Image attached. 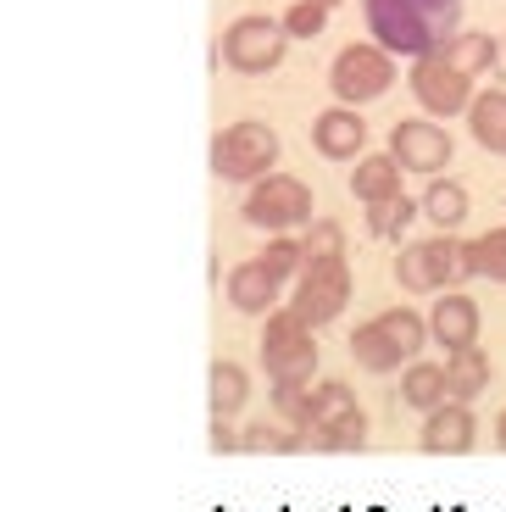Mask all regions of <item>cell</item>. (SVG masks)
<instances>
[{
	"label": "cell",
	"mask_w": 506,
	"mask_h": 512,
	"mask_svg": "<svg viewBox=\"0 0 506 512\" xmlns=\"http://www.w3.org/2000/svg\"><path fill=\"white\" fill-rule=\"evenodd\" d=\"M262 373L273 390H306L317 384V334L295 307L267 312L262 323Z\"/></svg>",
	"instance_id": "1"
},
{
	"label": "cell",
	"mask_w": 506,
	"mask_h": 512,
	"mask_svg": "<svg viewBox=\"0 0 506 512\" xmlns=\"http://www.w3.org/2000/svg\"><path fill=\"white\" fill-rule=\"evenodd\" d=\"M362 17H367V34L379 39L384 51L406 56V62L440 51L445 39H451V28L423 0H362Z\"/></svg>",
	"instance_id": "2"
},
{
	"label": "cell",
	"mask_w": 506,
	"mask_h": 512,
	"mask_svg": "<svg viewBox=\"0 0 506 512\" xmlns=\"http://www.w3.org/2000/svg\"><path fill=\"white\" fill-rule=\"evenodd\" d=\"M279 156H284V145H279V134L267 123H228V128H217L212 134V173L223 184H256V179H267L273 167H279Z\"/></svg>",
	"instance_id": "3"
},
{
	"label": "cell",
	"mask_w": 506,
	"mask_h": 512,
	"mask_svg": "<svg viewBox=\"0 0 506 512\" xmlns=\"http://www.w3.org/2000/svg\"><path fill=\"white\" fill-rule=\"evenodd\" d=\"M284 51H290V28H284L279 17H262V12L234 17V23L223 28V45H217L228 73H245V78L273 73V67L284 62Z\"/></svg>",
	"instance_id": "4"
},
{
	"label": "cell",
	"mask_w": 506,
	"mask_h": 512,
	"mask_svg": "<svg viewBox=\"0 0 506 512\" xmlns=\"http://www.w3.org/2000/svg\"><path fill=\"white\" fill-rule=\"evenodd\" d=\"M329 90L345 106H367L379 95L395 90V51H384L379 39H362V45H345L329 62Z\"/></svg>",
	"instance_id": "5"
},
{
	"label": "cell",
	"mask_w": 506,
	"mask_h": 512,
	"mask_svg": "<svg viewBox=\"0 0 506 512\" xmlns=\"http://www.w3.org/2000/svg\"><path fill=\"white\" fill-rule=\"evenodd\" d=\"M290 307L301 312L312 329H329V323L345 318L351 307V268H345V256H306L301 279L290 284Z\"/></svg>",
	"instance_id": "6"
},
{
	"label": "cell",
	"mask_w": 506,
	"mask_h": 512,
	"mask_svg": "<svg viewBox=\"0 0 506 512\" xmlns=\"http://www.w3.org/2000/svg\"><path fill=\"white\" fill-rule=\"evenodd\" d=\"M240 218L251 229H267V234H290V229H306L312 223V190L290 173H267V179L251 184V195L240 201Z\"/></svg>",
	"instance_id": "7"
},
{
	"label": "cell",
	"mask_w": 506,
	"mask_h": 512,
	"mask_svg": "<svg viewBox=\"0 0 506 512\" xmlns=\"http://www.w3.org/2000/svg\"><path fill=\"white\" fill-rule=\"evenodd\" d=\"M406 84H412V95H418V106L429 117H468L473 106V73H462V67L451 62L445 51H429V56H412V73H406Z\"/></svg>",
	"instance_id": "8"
},
{
	"label": "cell",
	"mask_w": 506,
	"mask_h": 512,
	"mask_svg": "<svg viewBox=\"0 0 506 512\" xmlns=\"http://www.w3.org/2000/svg\"><path fill=\"white\" fill-rule=\"evenodd\" d=\"M462 273V240H451V229H434V240H412L395 256V279L412 295H440V284H451Z\"/></svg>",
	"instance_id": "9"
},
{
	"label": "cell",
	"mask_w": 506,
	"mask_h": 512,
	"mask_svg": "<svg viewBox=\"0 0 506 512\" xmlns=\"http://www.w3.org/2000/svg\"><path fill=\"white\" fill-rule=\"evenodd\" d=\"M390 151L395 162L406 167V173H423V179H434V173H445V162H451V134L440 128V117H401V123L390 128Z\"/></svg>",
	"instance_id": "10"
},
{
	"label": "cell",
	"mask_w": 506,
	"mask_h": 512,
	"mask_svg": "<svg viewBox=\"0 0 506 512\" xmlns=\"http://www.w3.org/2000/svg\"><path fill=\"white\" fill-rule=\"evenodd\" d=\"M479 329H484V318H479V301H473V295H456V290H440V295H434L429 334H434V346H440L445 357H451V351L479 346Z\"/></svg>",
	"instance_id": "11"
},
{
	"label": "cell",
	"mask_w": 506,
	"mask_h": 512,
	"mask_svg": "<svg viewBox=\"0 0 506 512\" xmlns=\"http://www.w3.org/2000/svg\"><path fill=\"white\" fill-rule=\"evenodd\" d=\"M473 440H479V418L468 401H440L434 412H423L418 446L429 457H462V451H473Z\"/></svg>",
	"instance_id": "12"
},
{
	"label": "cell",
	"mask_w": 506,
	"mask_h": 512,
	"mask_svg": "<svg viewBox=\"0 0 506 512\" xmlns=\"http://www.w3.org/2000/svg\"><path fill=\"white\" fill-rule=\"evenodd\" d=\"M362 145H367V123H362L356 106L334 101V106H323V112L312 117V151L317 156H329V162H351V156H362Z\"/></svg>",
	"instance_id": "13"
},
{
	"label": "cell",
	"mask_w": 506,
	"mask_h": 512,
	"mask_svg": "<svg viewBox=\"0 0 506 512\" xmlns=\"http://www.w3.org/2000/svg\"><path fill=\"white\" fill-rule=\"evenodd\" d=\"M279 290H284V279L267 268L262 256H251V262H240V268L228 273V307L251 312V318H267L273 301H279Z\"/></svg>",
	"instance_id": "14"
},
{
	"label": "cell",
	"mask_w": 506,
	"mask_h": 512,
	"mask_svg": "<svg viewBox=\"0 0 506 512\" xmlns=\"http://www.w3.org/2000/svg\"><path fill=\"white\" fill-rule=\"evenodd\" d=\"M406 167L395 162V151H367V156H356V167H351V195L362 206H373V201H384V195H401L406 190Z\"/></svg>",
	"instance_id": "15"
},
{
	"label": "cell",
	"mask_w": 506,
	"mask_h": 512,
	"mask_svg": "<svg viewBox=\"0 0 506 512\" xmlns=\"http://www.w3.org/2000/svg\"><path fill=\"white\" fill-rule=\"evenodd\" d=\"M351 362L362 373H401L412 357H406V351L395 346V334L373 318V323H362V329H351Z\"/></svg>",
	"instance_id": "16"
},
{
	"label": "cell",
	"mask_w": 506,
	"mask_h": 512,
	"mask_svg": "<svg viewBox=\"0 0 506 512\" xmlns=\"http://www.w3.org/2000/svg\"><path fill=\"white\" fill-rule=\"evenodd\" d=\"M401 401L412 412H434L440 401H451V379H445V362H423V357H412L401 368Z\"/></svg>",
	"instance_id": "17"
},
{
	"label": "cell",
	"mask_w": 506,
	"mask_h": 512,
	"mask_svg": "<svg viewBox=\"0 0 506 512\" xmlns=\"http://www.w3.org/2000/svg\"><path fill=\"white\" fill-rule=\"evenodd\" d=\"M245 401H251V373L240 362H212L206 368V407H212V418H240Z\"/></svg>",
	"instance_id": "18"
},
{
	"label": "cell",
	"mask_w": 506,
	"mask_h": 512,
	"mask_svg": "<svg viewBox=\"0 0 506 512\" xmlns=\"http://www.w3.org/2000/svg\"><path fill=\"white\" fill-rule=\"evenodd\" d=\"M418 201H423V218H429L434 229H462V223H468V212H473V195L462 190L456 179H445V173H434L429 190H423Z\"/></svg>",
	"instance_id": "19"
},
{
	"label": "cell",
	"mask_w": 506,
	"mask_h": 512,
	"mask_svg": "<svg viewBox=\"0 0 506 512\" xmlns=\"http://www.w3.org/2000/svg\"><path fill=\"white\" fill-rule=\"evenodd\" d=\"M468 134L490 156H506V90H484L468 106Z\"/></svg>",
	"instance_id": "20"
},
{
	"label": "cell",
	"mask_w": 506,
	"mask_h": 512,
	"mask_svg": "<svg viewBox=\"0 0 506 512\" xmlns=\"http://www.w3.org/2000/svg\"><path fill=\"white\" fill-rule=\"evenodd\" d=\"M462 273L484 284H506V229H484L479 240H462Z\"/></svg>",
	"instance_id": "21"
},
{
	"label": "cell",
	"mask_w": 506,
	"mask_h": 512,
	"mask_svg": "<svg viewBox=\"0 0 506 512\" xmlns=\"http://www.w3.org/2000/svg\"><path fill=\"white\" fill-rule=\"evenodd\" d=\"M445 379H451V401L484 396V390H490V357H484L479 346L451 351V357H445Z\"/></svg>",
	"instance_id": "22"
},
{
	"label": "cell",
	"mask_w": 506,
	"mask_h": 512,
	"mask_svg": "<svg viewBox=\"0 0 506 512\" xmlns=\"http://www.w3.org/2000/svg\"><path fill=\"white\" fill-rule=\"evenodd\" d=\"M418 212H423L418 195H406V190L401 195H384V201L367 206V234H373V240H401Z\"/></svg>",
	"instance_id": "23"
},
{
	"label": "cell",
	"mask_w": 506,
	"mask_h": 512,
	"mask_svg": "<svg viewBox=\"0 0 506 512\" xmlns=\"http://www.w3.org/2000/svg\"><path fill=\"white\" fill-rule=\"evenodd\" d=\"M440 51L451 56V62L462 67V73H473V78H479L484 67H495V62L506 56V51H501V39H490V34H473V28H456V34L445 39Z\"/></svg>",
	"instance_id": "24"
},
{
	"label": "cell",
	"mask_w": 506,
	"mask_h": 512,
	"mask_svg": "<svg viewBox=\"0 0 506 512\" xmlns=\"http://www.w3.org/2000/svg\"><path fill=\"white\" fill-rule=\"evenodd\" d=\"M312 446L317 451H362L367 446L362 407H345V412H334V418H323L317 423V435H312Z\"/></svg>",
	"instance_id": "25"
},
{
	"label": "cell",
	"mask_w": 506,
	"mask_h": 512,
	"mask_svg": "<svg viewBox=\"0 0 506 512\" xmlns=\"http://www.w3.org/2000/svg\"><path fill=\"white\" fill-rule=\"evenodd\" d=\"M379 323L395 334V346H401L406 357H423V346L434 340V334H429V318H423V312H412V307H390V312H379Z\"/></svg>",
	"instance_id": "26"
},
{
	"label": "cell",
	"mask_w": 506,
	"mask_h": 512,
	"mask_svg": "<svg viewBox=\"0 0 506 512\" xmlns=\"http://www.w3.org/2000/svg\"><path fill=\"white\" fill-rule=\"evenodd\" d=\"M273 418H284L290 429L312 435V429H317V396H312V384H306V390H273Z\"/></svg>",
	"instance_id": "27"
},
{
	"label": "cell",
	"mask_w": 506,
	"mask_h": 512,
	"mask_svg": "<svg viewBox=\"0 0 506 512\" xmlns=\"http://www.w3.org/2000/svg\"><path fill=\"white\" fill-rule=\"evenodd\" d=\"M262 262L279 273L284 284H295V279H301V268H306V240H267L262 245Z\"/></svg>",
	"instance_id": "28"
},
{
	"label": "cell",
	"mask_w": 506,
	"mask_h": 512,
	"mask_svg": "<svg viewBox=\"0 0 506 512\" xmlns=\"http://www.w3.org/2000/svg\"><path fill=\"white\" fill-rule=\"evenodd\" d=\"M284 28H290V39H317L323 28H329V6H317V0H295L290 12H284Z\"/></svg>",
	"instance_id": "29"
},
{
	"label": "cell",
	"mask_w": 506,
	"mask_h": 512,
	"mask_svg": "<svg viewBox=\"0 0 506 512\" xmlns=\"http://www.w3.org/2000/svg\"><path fill=\"white\" fill-rule=\"evenodd\" d=\"M301 240H306V256H345V229L334 218H312Z\"/></svg>",
	"instance_id": "30"
},
{
	"label": "cell",
	"mask_w": 506,
	"mask_h": 512,
	"mask_svg": "<svg viewBox=\"0 0 506 512\" xmlns=\"http://www.w3.org/2000/svg\"><path fill=\"white\" fill-rule=\"evenodd\" d=\"M212 451H240V435L228 429V418H212Z\"/></svg>",
	"instance_id": "31"
},
{
	"label": "cell",
	"mask_w": 506,
	"mask_h": 512,
	"mask_svg": "<svg viewBox=\"0 0 506 512\" xmlns=\"http://www.w3.org/2000/svg\"><path fill=\"white\" fill-rule=\"evenodd\" d=\"M495 446L506 451V412H501V418H495Z\"/></svg>",
	"instance_id": "32"
},
{
	"label": "cell",
	"mask_w": 506,
	"mask_h": 512,
	"mask_svg": "<svg viewBox=\"0 0 506 512\" xmlns=\"http://www.w3.org/2000/svg\"><path fill=\"white\" fill-rule=\"evenodd\" d=\"M317 6H329V12H334V6H340V0H317Z\"/></svg>",
	"instance_id": "33"
},
{
	"label": "cell",
	"mask_w": 506,
	"mask_h": 512,
	"mask_svg": "<svg viewBox=\"0 0 506 512\" xmlns=\"http://www.w3.org/2000/svg\"><path fill=\"white\" fill-rule=\"evenodd\" d=\"M501 51H506V39H501Z\"/></svg>",
	"instance_id": "34"
}]
</instances>
